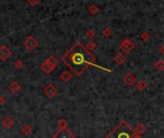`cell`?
I'll return each instance as SVG.
<instances>
[{
  "label": "cell",
  "mask_w": 164,
  "mask_h": 138,
  "mask_svg": "<svg viewBox=\"0 0 164 138\" xmlns=\"http://www.w3.org/2000/svg\"><path fill=\"white\" fill-rule=\"evenodd\" d=\"M63 61L76 75L80 76L89 65L94 63L95 57L82 43L77 42L69 51L64 54Z\"/></svg>",
  "instance_id": "obj_1"
},
{
  "label": "cell",
  "mask_w": 164,
  "mask_h": 138,
  "mask_svg": "<svg viewBox=\"0 0 164 138\" xmlns=\"http://www.w3.org/2000/svg\"><path fill=\"white\" fill-rule=\"evenodd\" d=\"M135 132V129L127 122H121L106 138H133Z\"/></svg>",
  "instance_id": "obj_2"
},
{
  "label": "cell",
  "mask_w": 164,
  "mask_h": 138,
  "mask_svg": "<svg viewBox=\"0 0 164 138\" xmlns=\"http://www.w3.org/2000/svg\"><path fill=\"white\" fill-rule=\"evenodd\" d=\"M23 44L25 46V48L29 50V51H33L34 49H36L37 47V45H39V41H37V40L34 37H27L26 40H24Z\"/></svg>",
  "instance_id": "obj_3"
},
{
  "label": "cell",
  "mask_w": 164,
  "mask_h": 138,
  "mask_svg": "<svg viewBox=\"0 0 164 138\" xmlns=\"http://www.w3.org/2000/svg\"><path fill=\"white\" fill-rule=\"evenodd\" d=\"M119 48H120L124 53L129 54L133 48H135V45H133V43H132V42L131 40H128V38H126V40H124L122 41L121 43L119 44Z\"/></svg>",
  "instance_id": "obj_4"
},
{
  "label": "cell",
  "mask_w": 164,
  "mask_h": 138,
  "mask_svg": "<svg viewBox=\"0 0 164 138\" xmlns=\"http://www.w3.org/2000/svg\"><path fill=\"white\" fill-rule=\"evenodd\" d=\"M54 138H74V134L67 129H60L57 132Z\"/></svg>",
  "instance_id": "obj_5"
},
{
  "label": "cell",
  "mask_w": 164,
  "mask_h": 138,
  "mask_svg": "<svg viewBox=\"0 0 164 138\" xmlns=\"http://www.w3.org/2000/svg\"><path fill=\"white\" fill-rule=\"evenodd\" d=\"M12 56V51L7 46H1L0 47V60L5 61Z\"/></svg>",
  "instance_id": "obj_6"
},
{
  "label": "cell",
  "mask_w": 164,
  "mask_h": 138,
  "mask_svg": "<svg viewBox=\"0 0 164 138\" xmlns=\"http://www.w3.org/2000/svg\"><path fill=\"white\" fill-rule=\"evenodd\" d=\"M43 92L48 98H53L57 95V93H58V89H57L53 84H48V86L44 88Z\"/></svg>",
  "instance_id": "obj_7"
},
{
  "label": "cell",
  "mask_w": 164,
  "mask_h": 138,
  "mask_svg": "<svg viewBox=\"0 0 164 138\" xmlns=\"http://www.w3.org/2000/svg\"><path fill=\"white\" fill-rule=\"evenodd\" d=\"M123 82L127 84V86H131L136 82V77L135 75H133L132 73H128V74H126V76L124 77Z\"/></svg>",
  "instance_id": "obj_8"
},
{
  "label": "cell",
  "mask_w": 164,
  "mask_h": 138,
  "mask_svg": "<svg viewBox=\"0 0 164 138\" xmlns=\"http://www.w3.org/2000/svg\"><path fill=\"white\" fill-rule=\"evenodd\" d=\"M8 89L12 92V93L14 94V93H17V92L21 89V86L17 82H13L8 86Z\"/></svg>",
  "instance_id": "obj_9"
},
{
  "label": "cell",
  "mask_w": 164,
  "mask_h": 138,
  "mask_svg": "<svg viewBox=\"0 0 164 138\" xmlns=\"http://www.w3.org/2000/svg\"><path fill=\"white\" fill-rule=\"evenodd\" d=\"M127 60V58H126L123 54H121V53H119V54H117V55L114 57V61H115V63L118 64V65H122L123 64L125 61Z\"/></svg>",
  "instance_id": "obj_10"
},
{
  "label": "cell",
  "mask_w": 164,
  "mask_h": 138,
  "mask_svg": "<svg viewBox=\"0 0 164 138\" xmlns=\"http://www.w3.org/2000/svg\"><path fill=\"white\" fill-rule=\"evenodd\" d=\"M2 125L4 126L5 128H7V129H11L14 125V122L13 120V118H11V117H5L4 120L2 121Z\"/></svg>",
  "instance_id": "obj_11"
},
{
  "label": "cell",
  "mask_w": 164,
  "mask_h": 138,
  "mask_svg": "<svg viewBox=\"0 0 164 138\" xmlns=\"http://www.w3.org/2000/svg\"><path fill=\"white\" fill-rule=\"evenodd\" d=\"M135 86H136V88L138 90L143 91V90H145L148 87V83L145 82L144 80H137V83H136Z\"/></svg>",
  "instance_id": "obj_12"
},
{
  "label": "cell",
  "mask_w": 164,
  "mask_h": 138,
  "mask_svg": "<svg viewBox=\"0 0 164 138\" xmlns=\"http://www.w3.org/2000/svg\"><path fill=\"white\" fill-rule=\"evenodd\" d=\"M135 132L136 133H138V134L144 133L145 132H146V126H145V125L143 124V123H139V124L135 126Z\"/></svg>",
  "instance_id": "obj_13"
},
{
  "label": "cell",
  "mask_w": 164,
  "mask_h": 138,
  "mask_svg": "<svg viewBox=\"0 0 164 138\" xmlns=\"http://www.w3.org/2000/svg\"><path fill=\"white\" fill-rule=\"evenodd\" d=\"M41 69H42V70L46 73V74H50V73L54 70V68H53L50 64H49L48 63H46V61H45V63L41 65Z\"/></svg>",
  "instance_id": "obj_14"
},
{
  "label": "cell",
  "mask_w": 164,
  "mask_h": 138,
  "mask_svg": "<svg viewBox=\"0 0 164 138\" xmlns=\"http://www.w3.org/2000/svg\"><path fill=\"white\" fill-rule=\"evenodd\" d=\"M60 78L62 79V80H63V82H68V80H71V78H72V76H71V74L68 71H64V72H63L62 74L60 75Z\"/></svg>",
  "instance_id": "obj_15"
},
{
  "label": "cell",
  "mask_w": 164,
  "mask_h": 138,
  "mask_svg": "<svg viewBox=\"0 0 164 138\" xmlns=\"http://www.w3.org/2000/svg\"><path fill=\"white\" fill-rule=\"evenodd\" d=\"M32 128H31V126L28 125V124H26V125H23L22 126V128H21V132L23 134H25V135H29L30 133L32 132Z\"/></svg>",
  "instance_id": "obj_16"
},
{
  "label": "cell",
  "mask_w": 164,
  "mask_h": 138,
  "mask_svg": "<svg viewBox=\"0 0 164 138\" xmlns=\"http://www.w3.org/2000/svg\"><path fill=\"white\" fill-rule=\"evenodd\" d=\"M45 61H46V63H48L49 64H50L51 65V66L53 67V68H56L57 67V65H58V60H57L56 59H55V58L54 57H49L48 58V59L46 60H45Z\"/></svg>",
  "instance_id": "obj_17"
},
{
  "label": "cell",
  "mask_w": 164,
  "mask_h": 138,
  "mask_svg": "<svg viewBox=\"0 0 164 138\" xmlns=\"http://www.w3.org/2000/svg\"><path fill=\"white\" fill-rule=\"evenodd\" d=\"M87 12H88L91 15H95L99 13V8L95 5H90L88 7V9H87Z\"/></svg>",
  "instance_id": "obj_18"
},
{
  "label": "cell",
  "mask_w": 164,
  "mask_h": 138,
  "mask_svg": "<svg viewBox=\"0 0 164 138\" xmlns=\"http://www.w3.org/2000/svg\"><path fill=\"white\" fill-rule=\"evenodd\" d=\"M155 67L158 69V70L162 71L164 69V61H163V60H159L156 61V63H155Z\"/></svg>",
  "instance_id": "obj_19"
},
{
  "label": "cell",
  "mask_w": 164,
  "mask_h": 138,
  "mask_svg": "<svg viewBox=\"0 0 164 138\" xmlns=\"http://www.w3.org/2000/svg\"><path fill=\"white\" fill-rule=\"evenodd\" d=\"M58 126L60 129H66L68 126V123L66 120H64V119H60L58 122Z\"/></svg>",
  "instance_id": "obj_20"
},
{
  "label": "cell",
  "mask_w": 164,
  "mask_h": 138,
  "mask_svg": "<svg viewBox=\"0 0 164 138\" xmlns=\"http://www.w3.org/2000/svg\"><path fill=\"white\" fill-rule=\"evenodd\" d=\"M95 34H96V32H95L93 29H89L86 31V36L89 38H93L95 37Z\"/></svg>",
  "instance_id": "obj_21"
},
{
  "label": "cell",
  "mask_w": 164,
  "mask_h": 138,
  "mask_svg": "<svg viewBox=\"0 0 164 138\" xmlns=\"http://www.w3.org/2000/svg\"><path fill=\"white\" fill-rule=\"evenodd\" d=\"M86 48L87 50H88V51H91V50H93V49L96 48V44H95L93 41H89L88 43H87V45H86Z\"/></svg>",
  "instance_id": "obj_22"
},
{
  "label": "cell",
  "mask_w": 164,
  "mask_h": 138,
  "mask_svg": "<svg viewBox=\"0 0 164 138\" xmlns=\"http://www.w3.org/2000/svg\"><path fill=\"white\" fill-rule=\"evenodd\" d=\"M111 30H110L109 27H106V28H105V30L103 31V36H105V37H110L111 36Z\"/></svg>",
  "instance_id": "obj_23"
},
{
  "label": "cell",
  "mask_w": 164,
  "mask_h": 138,
  "mask_svg": "<svg viewBox=\"0 0 164 138\" xmlns=\"http://www.w3.org/2000/svg\"><path fill=\"white\" fill-rule=\"evenodd\" d=\"M14 66H16L17 69H21L22 67H23V63H22V60H17L16 61V63H14Z\"/></svg>",
  "instance_id": "obj_24"
},
{
  "label": "cell",
  "mask_w": 164,
  "mask_h": 138,
  "mask_svg": "<svg viewBox=\"0 0 164 138\" xmlns=\"http://www.w3.org/2000/svg\"><path fill=\"white\" fill-rule=\"evenodd\" d=\"M27 2H28L31 6L35 7V6H37V4L40 3V0H27Z\"/></svg>",
  "instance_id": "obj_25"
},
{
  "label": "cell",
  "mask_w": 164,
  "mask_h": 138,
  "mask_svg": "<svg viewBox=\"0 0 164 138\" xmlns=\"http://www.w3.org/2000/svg\"><path fill=\"white\" fill-rule=\"evenodd\" d=\"M141 38H142L143 40L146 41V40H149V38H150V34H149V33H146V32H145V33H143L142 34H141Z\"/></svg>",
  "instance_id": "obj_26"
},
{
  "label": "cell",
  "mask_w": 164,
  "mask_h": 138,
  "mask_svg": "<svg viewBox=\"0 0 164 138\" xmlns=\"http://www.w3.org/2000/svg\"><path fill=\"white\" fill-rule=\"evenodd\" d=\"M5 103H6L5 98L3 97V96H0V105H4Z\"/></svg>",
  "instance_id": "obj_27"
},
{
  "label": "cell",
  "mask_w": 164,
  "mask_h": 138,
  "mask_svg": "<svg viewBox=\"0 0 164 138\" xmlns=\"http://www.w3.org/2000/svg\"><path fill=\"white\" fill-rule=\"evenodd\" d=\"M160 53H161V54L163 53V47H161V49H160Z\"/></svg>",
  "instance_id": "obj_28"
}]
</instances>
